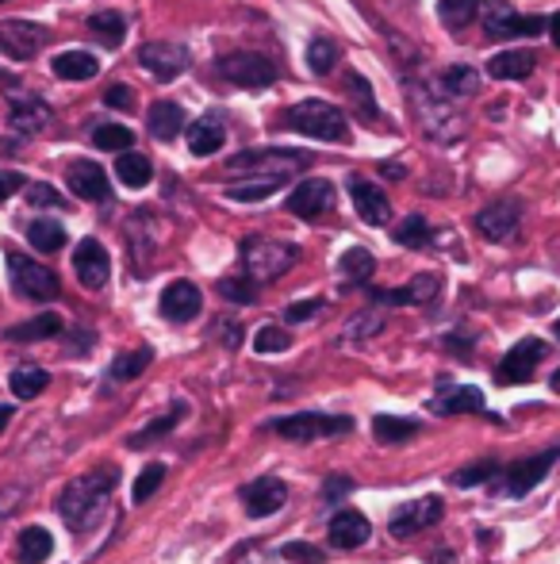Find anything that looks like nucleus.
<instances>
[{"label":"nucleus","instance_id":"f257e3e1","mask_svg":"<svg viewBox=\"0 0 560 564\" xmlns=\"http://www.w3.org/2000/svg\"><path fill=\"white\" fill-rule=\"evenodd\" d=\"M116 480H120V473H116L112 465H100V468H92V473H85V476H77V480H69L66 491L58 496V514L74 530H81V527H89V522H97V514L105 511L108 496H112Z\"/></svg>","mask_w":560,"mask_h":564},{"label":"nucleus","instance_id":"f03ea898","mask_svg":"<svg viewBox=\"0 0 560 564\" xmlns=\"http://www.w3.org/2000/svg\"><path fill=\"white\" fill-rule=\"evenodd\" d=\"M299 261V250L288 242H277V238L265 235H250L242 242V265H246V276L254 284H270L277 276L288 273L292 265Z\"/></svg>","mask_w":560,"mask_h":564},{"label":"nucleus","instance_id":"7ed1b4c3","mask_svg":"<svg viewBox=\"0 0 560 564\" xmlns=\"http://www.w3.org/2000/svg\"><path fill=\"white\" fill-rule=\"evenodd\" d=\"M284 127L299 134H311V139H327V142H342L350 134V119L342 108L327 105V100H299L296 108L284 112Z\"/></svg>","mask_w":560,"mask_h":564},{"label":"nucleus","instance_id":"20e7f679","mask_svg":"<svg viewBox=\"0 0 560 564\" xmlns=\"http://www.w3.org/2000/svg\"><path fill=\"white\" fill-rule=\"evenodd\" d=\"M311 158L307 154H292V150H246V154H234L227 162V173H250V177L262 181H288L292 173L307 170Z\"/></svg>","mask_w":560,"mask_h":564},{"label":"nucleus","instance_id":"39448f33","mask_svg":"<svg viewBox=\"0 0 560 564\" xmlns=\"http://www.w3.org/2000/svg\"><path fill=\"white\" fill-rule=\"evenodd\" d=\"M270 431L288 442H315V438H342L353 431V419L345 415H319V411H296V415L273 419Z\"/></svg>","mask_w":560,"mask_h":564},{"label":"nucleus","instance_id":"423d86ee","mask_svg":"<svg viewBox=\"0 0 560 564\" xmlns=\"http://www.w3.org/2000/svg\"><path fill=\"white\" fill-rule=\"evenodd\" d=\"M8 276H12V289L20 292L23 300H54L62 292V284H58V273L54 269H46V265H39V261H31V258H23V253H8Z\"/></svg>","mask_w":560,"mask_h":564},{"label":"nucleus","instance_id":"0eeeda50","mask_svg":"<svg viewBox=\"0 0 560 564\" xmlns=\"http://www.w3.org/2000/svg\"><path fill=\"white\" fill-rule=\"evenodd\" d=\"M216 69L227 82L242 85V89H270V85L277 82V66H273L265 54H254V51L227 54V58L216 62Z\"/></svg>","mask_w":560,"mask_h":564},{"label":"nucleus","instance_id":"6e6552de","mask_svg":"<svg viewBox=\"0 0 560 564\" xmlns=\"http://www.w3.org/2000/svg\"><path fill=\"white\" fill-rule=\"evenodd\" d=\"M51 43V31L31 20H4L0 23V51L15 62H31L43 46Z\"/></svg>","mask_w":560,"mask_h":564},{"label":"nucleus","instance_id":"1a4fd4ad","mask_svg":"<svg viewBox=\"0 0 560 564\" xmlns=\"http://www.w3.org/2000/svg\"><path fill=\"white\" fill-rule=\"evenodd\" d=\"M546 28H549V20H541V15H518L515 8L503 4V0H492V4L484 8V31L492 39H515V35L538 39Z\"/></svg>","mask_w":560,"mask_h":564},{"label":"nucleus","instance_id":"9d476101","mask_svg":"<svg viewBox=\"0 0 560 564\" xmlns=\"http://www.w3.org/2000/svg\"><path fill=\"white\" fill-rule=\"evenodd\" d=\"M411 97H415V108H419L422 127L433 134V139H441V142H453V139H461L464 123H461V119H457L453 108H449V105H441V97H430V93L422 89V82L411 89Z\"/></svg>","mask_w":560,"mask_h":564},{"label":"nucleus","instance_id":"9b49d317","mask_svg":"<svg viewBox=\"0 0 560 564\" xmlns=\"http://www.w3.org/2000/svg\"><path fill=\"white\" fill-rule=\"evenodd\" d=\"M557 460H560V446L515 460V465L507 468V476H503V488H507V496H526V491H534L541 480H546L549 468H553Z\"/></svg>","mask_w":560,"mask_h":564},{"label":"nucleus","instance_id":"f8f14e48","mask_svg":"<svg viewBox=\"0 0 560 564\" xmlns=\"http://www.w3.org/2000/svg\"><path fill=\"white\" fill-rule=\"evenodd\" d=\"M441 499L438 496H422V499H411V503H404L396 514H392V522H388V530H392V538H411V534H422V530H430L433 522H441Z\"/></svg>","mask_w":560,"mask_h":564},{"label":"nucleus","instance_id":"ddd939ff","mask_svg":"<svg viewBox=\"0 0 560 564\" xmlns=\"http://www.w3.org/2000/svg\"><path fill=\"white\" fill-rule=\"evenodd\" d=\"M541 357H546V341L523 338L518 346L507 349V357H503L499 369H495V380H499V384H526V380L534 377V369H538Z\"/></svg>","mask_w":560,"mask_h":564},{"label":"nucleus","instance_id":"4468645a","mask_svg":"<svg viewBox=\"0 0 560 564\" xmlns=\"http://www.w3.org/2000/svg\"><path fill=\"white\" fill-rule=\"evenodd\" d=\"M74 273H77V281H81L85 289H92V292L108 284V276H112V258H108V250L97 242V238H85V242H77Z\"/></svg>","mask_w":560,"mask_h":564},{"label":"nucleus","instance_id":"2eb2a0df","mask_svg":"<svg viewBox=\"0 0 560 564\" xmlns=\"http://www.w3.org/2000/svg\"><path fill=\"white\" fill-rule=\"evenodd\" d=\"M334 208V188H330V181H299L296 188L288 193V212L296 219H319L322 212Z\"/></svg>","mask_w":560,"mask_h":564},{"label":"nucleus","instance_id":"dca6fc26","mask_svg":"<svg viewBox=\"0 0 560 564\" xmlns=\"http://www.w3.org/2000/svg\"><path fill=\"white\" fill-rule=\"evenodd\" d=\"M284 499H288V484L277 480V476H262V480L242 488V507H246L250 519H270V514H277L284 507Z\"/></svg>","mask_w":560,"mask_h":564},{"label":"nucleus","instance_id":"f3484780","mask_svg":"<svg viewBox=\"0 0 560 564\" xmlns=\"http://www.w3.org/2000/svg\"><path fill=\"white\" fill-rule=\"evenodd\" d=\"M139 62L154 77H162V82H173L177 74H185L193 58H188V51H185V46H177V43H146L139 51Z\"/></svg>","mask_w":560,"mask_h":564},{"label":"nucleus","instance_id":"a211bd4d","mask_svg":"<svg viewBox=\"0 0 560 564\" xmlns=\"http://www.w3.org/2000/svg\"><path fill=\"white\" fill-rule=\"evenodd\" d=\"M518 224H523V208H518L515 200L487 204V208L476 216V230L492 238V242H507V238H515Z\"/></svg>","mask_w":560,"mask_h":564},{"label":"nucleus","instance_id":"6ab92c4d","mask_svg":"<svg viewBox=\"0 0 560 564\" xmlns=\"http://www.w3.org/2000/svg\"><path fill=\"white\" fill-rule=\"evenodd\" d=\"M350 196H353V208H358V216L365 219L369 227H381V224H388V219H392L388 196H384L381 185H373V181L353 177L350 181Z\"/></svg>","mask_w":560,"mask_h":564},{"label":"nucleus","instance_id":"aec40b11","mask_svg":"<svg viewBox=\"0 0 560 564\" xmlns=\"http://www.w3.org/2000/svg\"><path fill=\"white\" fill-rule=\"evenodd\" d=\"M200 304H204V296L193 281H173L169 289L162 292V315L173 323L196 319V315H200Z\"/></svg>","mask_w":560,"mask_h":564},{"label":"nucleus","instance_id":"412c9836","mask_svg":"<svg viewBox=\"0 0 560 564\" xmlns=\"http://www.w3.org/2000/svg\"><path fill=\"white\" fill-rule=\"evenodd\" d=\"M8 97H12V127L20 134H39L51 127V108H46V100L31 97V93H15V89H8Z\"/></svg>","mask_w":560,"mask_h":564},{"label":"nucleus","instance_id":"4be33fe9","mask_svg":"<svg viewBox=\"0 0 560 564\" xmlns=\"http://www.w3.org/2000/svg\"><path fill=\"white\" fill-rule=\"evenodd\" d=\"M66 181H69V193L81 196V200H108L112 196V185H108L105 170L97 162H74L66 170Z\"/></svg>","mask_w":560,"mask_h":564},{"label":"nucleus","instance_id":"5701e85b","mask_svg":"<svg viewBox=\"0 0 560 564\" xmlns=\"http://www.w3.org/2000/svg\"><path fill=\"white\" fill-rule=\"evenodd\" d=\"M369 534L373 530H369V519L361 511H338L327 527V538L334 550H361L369 542Z\"/></svg>","mask_w":560,"mask_h":564},{"label":"nucleus","instance_id":"b1692460","mask_svg":"<svg viewBox=\"0 0 560 564\" xmlns=\"http://www.w3.org/2000/svg\"><path fill=\"white\" fill-rule=\"evenodd\" d=\"M438 289H441L438 276L422 273V276H415L411 284H404V289H384V292H373V296L381 300V304H392V307H399V304H430V300L438 296Z\"/></svg>","mask_w":560,"mask_h":564},{"label":"nucleus","instance_id":"393cba45","mask_svg":"<svg viewBox=\"0 0 560 564\" xmlns=\"http://www.w3.org/2000/svg\"><path fill=\"white\" fill-rule=\"evenodd\" d=\"M223 139H227V127L219 116H200L188 127V150H193L196 158H211L223 147Z\"/></svg>","mask_w":560,"mask_h":564},{"label":"nucleus","instance_id":"a878e982","mask_svg":"<svg viewBox=\"0 0 560 564\" xmlns=\"http://www.w3.org/2000/svg\"><path fill=\"white\" fill-rule=\"evenodd\" d=\"M487 74L495 82H523V77L534 74V54L530 51H503L487 62Z\"/></svg>","mask_w":560,"mask_h":564},{"label":"nucleus","instance_id":"bb28decb","mask_svg":"<svg viewBox=\"0 0 560 564\" xmlns=\"http://www.w3.org/2000/svg\"><path fill=\"white\" fill-rule=\"evenodd\" d=\"M54 74H58L62 82H89V77L100 74V62L92 58L89 51H66L54 58Z\"/></svg>","mask_w":560,"mask_h":564},{"label":"nucleus","instance_id":"cd10ccee","mask_svg":"<svg viewBox=\"0 0 560 564\" xmlns=\"http://www.w3.org/2000/svg\"><path fill=\"white\" fill-rule=\"evenodd\" d=\"M150 131H154V139H177L180 127H185V112H180V105H173V100H157V105H150Z\"/></svg>","mask_w":560,"mask_h":564},{"label":"nucleus","instance_id":"c85d7f7f","mask_svg":"<svg viewBox=\"0 0 560 564\" xmlns=\"http://www.w3.org/2000/svg\"><path fill=\"white\" fill-rule=\"evenodd\" d=\"M419 434V423L415 419H399V415H376L373 419V438L381 446H404L407 438Z\"/></svg>","mask_w":560,"mask_h":564},{"label":"nucleus","instance_id":"c756f323","mask_svg":"<svg viewBox=\"0 0 560 564\" xmlns=\"http://www.w3.org/2000/svg\"><path fill=\"white\" fill-rule=\"evenodd\" d=\"M8 384H12L15 400H35V395H43L46 384H51V372L39 369V365H20V369L8 377Z\"/></svg>","mask_w":560,"mask_h":564},{"label":"nucleus","instance_id":"7c9ffc66","mask_svg":"<svg viewBox=\"0 0 560 564\" xmlns=\"http://www.w3.org/2000/svg\"><path fill=\"white\" fill-rule=\"evenodd\" d=\"M15 553H20V564H43L46 557L54 553V538L51 530L43 527H28L20 534V545H15Z\"/></svg>","mask_w":560,"mask_h":564},{"label":"nucleus","instance_id":"2f4dec72","mask_svg":"<svg viewBox=\"0 0 560 564\" xmlns=\"http://www.w3.org/2000/svg\"><path fill=\"white\" fill-rule=\"evenodd\" d=\"M58 330H62V319L54 312H46V315H35V319L20 323V327H8L4 338L8 341H39V338H54Z\"/></svg>","mask_w":560,"mask_h":564},{"label":"nucleus","instance_id":"473e14b6","mask_svg":"<svg viewBox=\"0 0 560 564\" xmlns=\"http://www.w3.org/2000/svg\"><path fill=\"white\" fill-rule=\"evenodd\" d=\"M433 411H441V415L484 411V392H476V388H449L446 395H438V400H433Z\"/></svg>","mask_w":560,"mask_h":564},{"label":"nucleus","instance_id":"72a5a7b5","mask_svg":"<svg viewBox=\"0 0 560 564\" xmlns=\"http://www.w3.org/2000/svg\"><path fill=\"white\" fill-rule=\"evenodd\" d=\"M28 242L35 246L39 253H58L66 246V227L58 219H35L28 227Z\"/></svg>","mask_w":560,"mask_h":564},{"label":"nucleus","instance_id":"f704fd0d","mask_svg":"<svg viewBox=\"0 0 560 564\" xmlns=\"http://www.w3.org/2000/svg\"><path fill=\"white\" fill-rule=\"evenodd\" d=\"M116 177H120L128 188H146L150 177H154V165H150V158L128 150V154H120V162H116Z\"/></svg>","mask_w":560,"mask_h":564},{"label":"nucleus","instance_id":"c9c22d12","mask_svg":"<svg viewBox=\"0 0 560 564\" xmlns=\"http://www.w3.org/2000/svg\"><path fill=\"white\" fill-rule=\"evenodd\" d=\"M89 31L97 39H105V46H120L123 35H128V20L120 12H97L89 20Z\"/></svg>","mask_w":560,"mask_h":564},{"label":"nucleus","instance_id":"e433bc0d","mask_svg":"<svg viewBox=\"0 0 560 564\" xmlns=\"http://www.w3.org/2000/svg\"><path fill=\"white\" fill-rule=\"evenodd\" d=\"M92 147L128 154V147H135V134H131V127H123V123H105L92 131Z\"/></svg>","mask_w":560,"mask_h":564},{"label":"nucleus","instance_id":"4c0bfd02","mask_svg":"<svg viewBox=\"0 0 560 564\" xmlns=\"http://www.w3.org/2000/svg\"><path fill=\"white\" fill-rule=\"evenodd\" d=\"M154 361V349L150 346H139V349H131V354H120L112 361V380H135L142 377V369Z\"/></svg>","mask_w":560,"mask_h":564},{"label":"nucleus","instance_id":"58836bf2","mask_svg":"<svg viewBox=\"0 0 560 564\" xmlns=\"http://www.w3.org/2000/svg\"><path fill=\"white\" fill-rule=\"evenodd\" d=\"M180 419H185V403H173V411H169V415L154 419V423H150V426H142L139 434H131V442H128V446H131V449H142V446H146V442H154L157 434H169L173 426L180 423Z\"/></svg>","mask_w":560,"mask_h":564},{"label":"nucleus","instance_id":"ea45409f","mask_svg":"<svg viewBox=\"0 0 560 564\" xmlns=\"http://www.w3.org/2000/svg\"><path fill=\"white\" fill-rule=\"evenodd\" d=\"M373 269H376L373 253L361 250V246H353V250L342 253V273H345V281H350V284H365L369 276H373Z\"/></svg>","mask_w":560,"mask_h":564},{"label":"nucleus","instance_id":"a19ab883","mask_svg":"<svg viewBox=\"0 0 560 564\" xmlns=\"http://www.w3.org/2000/svg\"><path fill=\"white\" fill-rule=\"evenodd\" d=\"M480 77L472 66H449L446 74H441V89L453 93V97H469V93H476Z\"/></svg>","mask_w":560,"mask_h":564},{"label":"nucleus","instance_id":"79ce46f5","mask_svg":"<svg viewBox=\"0 0 560 564\" xmlns=\"http://www.w3.org/2000/svg\"><path fill=\"white\" fill-rule=\"evenodd\" d=\"M284 185V181H250V185H227V196L239 204H257V200H270L273 193Z\"/></svg>","mask_w":560,"mask_h":564},{"label":"nucleus","instance_id":"37998d69","mask_svg":"<svg viewBox=\"0 0 560 564\" xmlns=\"http://www.w3.org/2000/svg\"><path fill=\"white\" fill-rule=\"evenodd\" d=\"M495 473H499V460H476V465H464L461 473H453V484L457 488H480V484H487Z\"/></svg>","mask_w":560,"mask_h":564},{"label":"nucleus","instance_id":"c03bdc74","mask_svg":"<svg viewBox=\"0 0 560 564\" xmlns=\"http://www.w3.org/2000/svg\"><path fill=\"white\" fill-rule=\"evenodd\" d=\"M307 66H311V74H330V69L338 66V46L330 43V39H315L311 51H307Z\"/></svg>","mask_w":560,"mask_h":564},{"label":"nucleus","instance_id":"a18cd8bd","mask_svg":"<svg viewBox=\"0 0 560 564\" xmlns=\"http://www.w3.org/2000/svg\"><path fill=\"white\" fill-rule=\"evenodd\" d=\"M396 242L399 246H411V250H422L430 242V227H426L422 216H407L404 224L396 227Z\"/></svg>","mask_w":560,"mask_h":564},{"label":"nucleus","instance_id":"49530a36","mask_svg":"<svg viewBox=\"0 0 560 564\" xmlns=\"http://www.w3.org/2000/svg\"><path fill=\"white\" fill-rule=\"evenodd\" d=\"M165 484V465H146L142 473L135 476V488H131V499L135 503H146L150 496H154L157 488Z\"/></svg>","mask_w":560,"mask_h":564},{"label":"nucleus","instance_id":"de8ad7c7","mask_svg":"<svg viewBox=\"0 0 560 564\" xmlns=\"http://www.w3.org/2000/svg\"><path fill=\"white\" fill-rule=\"evenodd\" d=\"M438 12H441V20H446L449 28L461 31L464 23L472 20V12H476V0H441Z\"/></svg>","mask_w":560,"mask_h":564},{"label":"nucleus","instance_id":"09e8293b","mask_svg":"<svg viewBox=\"0 0 560 564\" xmlns=\"http://www.w3.org/2000/svg\"><path fill=\"white\" fill-rule=\"evenodd\" d=\"M345 93H350L353 100H358L361 108H365V119L369 123H376V105H373V89H369V82L361 74H350L345 77Z\"/></svg>","mask_w":560,"mask_h":564},{"label":"nucleus","instance_id":"8fccbe9b","mask_svg":"<svg viewBox=\"0 0 560 564\" xmlns=\"http://www.w3.org/2000/svg\"><path fill=\"white\" fill-rule=\"evenodd\" d=\"M219 292H223L227 300H234V304H254L257 300V284L242 281V276H227V281H219Z\"/></svg>","mask_w":560,"mask_h":564},{"label":"nucleus","instance_id":"3c124183","mask_svg":"<svg viewBox=\"0 0 560 564\" xmlns=\"http://www.w3.org/2000/svg\"><path fill=\"white\" fill-rule=\"evenodd\" d=\"M288 346H292V338H288V330H281V327H262L254 338L257 354H281V349H288Z\"/></svg>","mask_w":560,"mask_h":564},{"label":"nucleus","instance_id":"603ef678","mask_svg":"<svg viewBox=\"0 0 560 564\" xmlns=\"http://www.w3.org/2000/svg\"><path fill=\"white\" fill-rule=\"evenodd\" d=\"M376 330H384L381 315H361V319H353L350 327H345V341H361V338L376 335Z\"/></svg>","mask_w":560,"mask_h":564},{"label":"nucleus","instance_id":"864d4df0","mask_svg":"<svg viewBox=\"0 0 560 564\" xmlns=\"http://www.w3.org/2000/svg\"><path fill=\"white\" fill-rule=\"evenodd\" d=\"M28 204L31 208H66V200L51 185H28Z\"/></svg>","mask_w":560,"mask_h":564},{"label":"nucleus","instance_id":"5fc2aeb1","mask_svg":"<svg viewBox=\"0 0 560 564\" xmlns=\"http://www.w3.org/2000/svg\"><path fill=\"white\" fill-rule=\"evenodd\" d=\"M319 312H322V300H304V304L284 307V319H288V323H307L311 315H319Z\"/></svg>","mask_w":560,"mask_h":564},{"label":"nucleus","instance_id":"6e6d98bb","mask_svg":"<svg viewBox=\"0 0 560 564\" xmlns=\"http://www.w3.org/2000/svg\"><path fill=\"white\" fill-rule=\"evenodd\" d=\"M353 491V480L350 476H334V480H327V491H322V503H338L342 496H350Z\"/></svg>","mask_w":560,"mask_h":564},{"label":"nucleus","instance_id":"4d7b16f0","mask_svg":"<svg viewBox=\"0 0 560 564\" xmlns=\"http://www.w3.org/2000/svg\"><path fill=\"white\" fill-rule=\"evenodd\" d=\"M105 105H112V108H131V105H135V93H131L128 85H112V89L105 93Z\"/></svg>","mask_w":560,"mask_h":564},{"label":"nucleus","instance_id":"13d9d810","mask_svg":"<svg viewBox=\"0 0 560 564\" xmlns=\"http://www.w3.org/2000/svg\"><path fill=\"white\" fill-rule=\"evenodd\" d=\"M20 188H23V177H20V173H12V170L0 173V204H4L12 193H20Z\"/></svg>","mask_w":560,"mask_h":564},{"label":"nucleus","instance_id":"bf43d9fd","mask_svg":"<svg viewBox=\"0 0 560 564\" xmlns=\"http://www.w3.org/2000/svg\"><path fill=\"white\" fill-rule=\"evenodd\" d=\"M546 31H549V35H553V43L560 46V12L553 15V20H549V28H546Z\"/></svg>","mask_w":560,"mask_h":564},{"label":"nucleus","instance_id":"052dcab7","mask_svg":"<svg viewBox=\"0 0 560 564\" xmlns=\"http://www.w3.org/2000/svg\"><path fill=\"white\" fill-rule=\"evenodd\" d=\"M384 173H388V177H392V181H399V177H404V165L388 162V165H384Z\"/></svg>","mask_w":560,"mask_h":564},{"label":"nucleus","instance_id":"680f3d73","mask_svg":"<svg viewBox=\"0 0 560 564\" xmlns=\"http://www.w3.org/2000/svg\"><path fill=\"white\" fill-rule=\"evenodd\" d=\"M219 330H223V338L231 341V346H234V341H239V327H234V323H231V327H219Z\"/></svg>","mask_w":560,"mask_h":564},{"label":"nucleus","instance_id":"e2e57ef3","mask_svg":"<svg viewBox=\"0 0 560 564\" xmlns=\"http://www.w3.org/2000/svg\"><path fill=\"white\" fill-rule=\"evenodd\" d=\"M433 564H453V553H433Z\"/></svg>","mask_w":560,"mask_h":564},{"label":"nucleus","instance_id":"0e129e2a","mask_svg":"<svg viewBox=\"0 0 560 564\" xmlns=\"http://www.w3.org/2000/svg\"><path fill=\"white\" fill-rule=\"evenodd\" d=\"M8 419H12V408H0V431H4Z\"/></svg>","mask_w":560,"mask_h":564},{"label":"nucleus","instance_id":"69168bd1","mask_svg":"<svg viewBox=\"0 0 560 564\" xmlns=\"http://www.w3.org/2000/svg\"><path fill=\"white\" fill-rule=\"evenodd\" d=\"M549 388H553V392H560V369L553 372V377H549Z\"/></svg>","mask_w":560,"mask_h":564},{"label":"nucleus","instance_id":"338daca9","mask_svg":"<svg viewBox=\"0 0 560 564\" xmlns=\"http://www.w3.org/2000/svg\"><path fill=\"white\" fill-rule=\"evenodd\" d=\"M557 335H560V323H557Z\"/></svg>","mask_w":560,"mask_h":564}]
</instances>
